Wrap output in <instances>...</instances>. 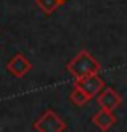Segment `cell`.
Returning a JSON list of instances; mask_svg holds the SVG:
<instances>
[{
    "instance_id": "1",
    "label": "cell",
    "mask_w": 127,
    "mask_h": 132,
    "mask_svg": "<svg viewBox=\"0 0 127 132\" xmlns=\"http://www.w3.org/2000/svg\"><path fill=\"white\" fill-rule=\"evenodd\" d=\"M100 69H101L100 61L90 53V52H87L85 48L81 50L72 60L68 61V64H66V71H68L76 81L84 79L87 76H92V74H98Z\"/></svg>"
},
{
    "instance_id": "2",
    "label": "cell",
    "mask_w": 127,
    "mask_h": 132,
    "mask_svg": "<svg viewBox=\"0 0 127 132\" xmlns=\"http://www.w3.org/2000/svg\"><path fill=\"white\" fill-rule=\"evenodd\" d=\"M32 127H34L36 132H64L68 126H66V122L58 116L56 111L48 108V110L44 111L39 119L34 121Z\"/></svg>"
},
{
    "instance_id": "3",
    "label": "cell",
    "mask_w": 127,
    "mask_h": 132,
    "mask_svg": "<svg viewBox=\"0 0 127 132\" xmlns=\"http://www.w3.org/2000/svg\"><path fill=\"white\" fill-rule=\"evenodd\" d=\"M31 69H32V63L23 53L13 55L6 63V71L16 79H23L28 72H31Z\"/></svg>"
},
{
    "instance_id": "4",
    "label": "cell",
    "mask_w": 127,
    "mask_h": 132,
    "mask_svg": "<svg viewBox=\"0 0 127 132\" xmlns=\"http://www.w3.org/2000/svg\"><path fill=\"white\" fill-rule=\"evenodd\" d=\"M95 98H97V103H98L100 108L111 110V111H114L117 106H121V103H122V97L113 87H105Z\"/></svg>"
},
{
    "instance_id": "5",
    "label": "cell",
    "mask_w": 127,
    "mask_h": 132,
    "mask_svg": "<svg viewBox=\"0 0 127 132\" xmlns=\"http://www.w3.org/2000/svg\"><path fill=\"white\" fill-rule=\"evenodd\" d=\"M74 85H79V87H81L85 94L90 97V100H92V98H95L100 92L105 89V81L98 74H92V76H87L84 79L76 81Z\"/></svg>"
},
{
    "instance_id": "6",
    "label": "cell",
    "mask_w": 127,
    "mask_h": 132,
    "mask_svg": "<svg viewBox=\"0 0 127 132\" xmlns=\"http://www.w3.org/2000/svg\"><path fill=\"white\" fill-rule=\"evenodd\" d=\"M116 121L117 119H116V116L113 114V111L111 110H105V108H101L100 111H97V113L92 116V122L95 124L101 132H108L116 124Z\"/></svg>"
},
{
    "instance_id": "7",
    "label": "cell",
    "mask_w": 127,
    "mask_h": 132,
    "mask_svg": "<svg viewBox=\"0 0 127 132\" xmlns=\"http://www.w3.org/2000/svg\"><path fill=\"white\" fill-rule=\"evenodd\" d=\"M69 100L74 103L77 108H81V106H84V105H87V102H90V97L87 95L79 85H74L72 90L69 92Z\"/></svg>"
},
{
    "instance_id": "8",
    "label": "cell",
    "mask_w": 127,
    "mask_h": 132,
    "mask_svg": "<svg viewBox=\"0 0 127 132\" xmlns=\"http://www.w3.org/2000/svg\"><path fill=\"white\" fill-rule=\"evenodd\" d=\"M36 5L45 15H53L60 8V5H63V3L60 0H36Z\"/></svg>"
},
{
    "instance_id": "9",
    "label": "cell",
    "mask_w": 127,
    "mask_h": 132,
    "mask_svg": "<svg viewBox=\"0 0 127 132\" xmlns=\"http://www.w3.org/2000/svg\"><path fill=\"white\" fill-rule=\"evenodd\" d=\"M60 2H61V3H64V2H68V0H60Z\"/></svg>"
}]
</instances>
